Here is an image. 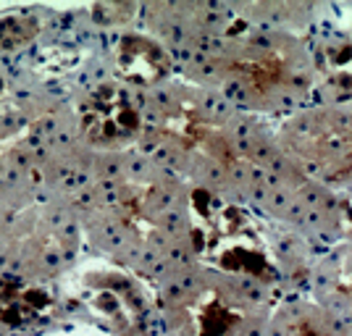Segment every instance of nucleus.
I'll list each match as a JSON object with an SVG mask.
<instances>
[{
  "label": "nucleus",
  "instance_id": "nucleus-1",
  "mask_svg": "<svg viewBox=\"0 0 352 336\" xmlns=\"http://www.w3.org/2000/svg\"><path fill=\"white\" fill-rule=\"evenodd\" d=\"M221 63L232 85L242 87L261 100H271V98L284 100L297 87L294 76H297L300 58L292 50H279L265 43L255 47H242L239 53H232Z\"/></svg>",
  "mask_w": 352,
  "mask_h": 336
}]
</instances>
